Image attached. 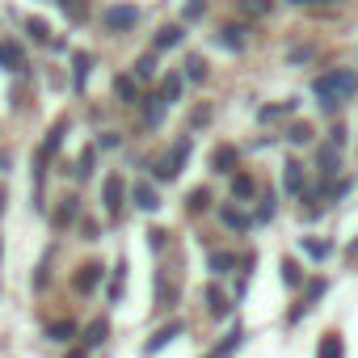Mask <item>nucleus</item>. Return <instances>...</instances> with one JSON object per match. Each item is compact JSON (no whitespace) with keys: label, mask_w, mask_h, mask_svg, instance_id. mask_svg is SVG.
<instances>
[{"label":"nucleus","mask_w":358,"mask_h":358,"mask_svg":"<svg viewBox=\"0 0 358 358\" xmlns=\"http://www.w3.org/2000/svg\"><path fill=\"white\" fill-rule=\"evenodd\" d=\"M186 156H190V139H182V143H177L164 160H160V169H156V177H160V182H173V177L177 173H182V164H186Z\"/></svg>","instance_id":"obj_2"},{"label":"nucleus","mask_w":358,"mask_h":358,"mask_svg":"<svg viewBox=\"0 0 358 358\" xmlns=\"http://www.w3.org/2000/svg\"><path fill=\"white\" fill-rule=\"evenodd\" d=\"M220 220H224L232 232H245V228H249V215H241V211H232V207H224V211H220Z\"/></svg>","instance_id":"obj_13"},{"label":"nucleus","mask_w":358,"mask_h":358,"mask_svg":"<svg viewBox=\"0 0 358 358\" xmlns=\"http://www.w3.org/2000/svg\"><path fill=\"white\" fill-rule=\"evenodd\" d=\"M160 110H164V101H160V97H148V122H152V127L160 122Z\"/></svg>","instance_id":"obj_30"},{"label":"nucleus","mask_w":358,"mask_h":358,"mask_svg":"<svg viewBox=\"0 0 358 358\" xmlns=\"http://www.w3.org/2000/svg\"><path fill=\"white\" fill-rule=\"evenodd\" d=\"M287 5H333V0H287Z\"/></svg>","instance_id":"obj_36"},{"label":"nucleus","mask_w":358,"mask_h":358,"mask_svg":"<svg viewBox=\"0 0 358 358\" xmlns=\"http://www.w3.org/2000/svg\"><path fill=\"white\" fill-rule=\"evenodd\" d=\"M68 358H89V345H80V350H72Z\"/></svg>","instance_id":"obj_37"},{"label":"nucleus","mask_w":358,"mask_h":358,"mask_svg":"<svg viewBox=\"0 0 358 358\" xmlns=\"http://www.w3.org/2000/svg\"><path fill=\"white\" fill-rule=\"evenodd\" d=\"M232 266H236L232 253H211V270H215V274H232Z\"/></svg>","instance_id":"obj_19"},{"label":"nucleus","mask_w":358,"mask_h":358,"mask_svg":"<svg viewBox=\"0 0 358 358\" xmlns=\"http://www.w3.org/2000/svg\"><path fill=\"white\" fill-rule=\"evenodd\" d=\"M324 295V278H316L312 287H308V308H312V299H320Z\"/></svg>","instance_id":"obj_33"},{"label":"nucleus","mask_w":358,"mask_h":358,"mask_svg":"<svg viewBox=\"0 0 358 358\" xmlns=\"http://www.w3.org/2000/svg\"><path fill=\"white\" fill-rule=\"evenodd\" d=\"M287 139H291V143H312V127H308V122H295V127L287 131Z\"/></svg>","instance_id":"obj_22"},{"label":"nucleus","mask_w":358,"mask_h":358,"mask_svg":"<svg viewBox=\"0 0 358 358\" xmlns=\"http://www.w3.org/2000/svg\"><path fill=\"white\" fill-rule=\"evenodd\" d=\"M232 194H236V199H253V177H245V173L232 177Z\"/></svg>","instance_id":"obj_21"},{"label":"nucleus","mask_w":358,"mask_h":358,"mask_svg":"<svg viewBox=\"0 0 358 358\" xmlns=\"http://www.w3.org/2000/svg\"><path fill=\"white\" fill-rule=\"evenodd\" d=\"M316 358H345V341H341V333H324L320 337V345H316Z\"/></svg>","instance_id":"obj_4"},{"label":"nucleus","mask_w":358,"mask_h":358,"mask_svg":"<svg viewBox=\"0 0 358 358\" xmlns=\"http://www.w3.org/2000/svg\"><path fill=\"white\" fill-rule=\"evenodd\" d=\"M207 207H211V194L207 190H194L190 194V211H207Z\"/></svg>","instance_id":"obj_27"},{"label":"nucleus","mask_w":358,"mask_h":358,"mask_svg":"<svg viewBox=\"0 0 358 358\" xmlns=\"http://www.w3.org/2000/svg\"><path fill=\"white\" fill-rule=\"evenodd\" d=\"M270 215H274V199H266V203H262V211H257V220H270Z\"/></svg>","instance_id":"obj_35"},{"label":"nucleus","mask_w":358,"mask_h":358,"mask_svg":"<svg viewBox=\"0 0 358 358\" xmlns=\"http://www.w3.org/2000/svg\"><path fill=\"white\" fill-rule=\"evenodd\" d=\"M89 68H93V59H89V55H76V85H85Z\"/></svg>","instance_id":"obj_29"},{"label":"nucleus","mask_w":358,"mask_h":358,"mask_svg":"<svg viewBox=\"0 0 358 358\" xmlns=\"http://www.w3.org/2000/svg\"><path fill=\"white\" fill-rule=\"evenodd\" d=\"M135 207H139V211H156V207H160V199H156V190H152L148 182L135 186Z\"/></svg>","instance_id":"obj_6"},{"label":"nucleus","mask_w":358,"mask_h":358,"mask_svg":"<svg viewBox=\"0 0 358 358\" xmlns=\"http://www.w3.org/2000/svg\"><path fill=\"white\" fill-rule=\"evenodd\" d=\"M282 169H287V190L299 194V190H303V164H299V160H287Z\"/></svg>","instance_id":"obj_8"},{"label":"nucleus","mask_w":358,"mask_h":358,"mask_svg":"<svg viewBox=\"0 0 358 358\" xmlns=\"http://www.w3.org/2000/svg\"><path fill=\"white\" fill-rule=\"evenodd\" d=\"M93 173V152H85L80 160H76V177H89Z\"/></svg>","instance_id":"obj_31"},{"label":"nucleus","mask_w":358,"mask_h":358,"mask_svg":"<svg viewBox=\"0 0 358 358\" xmlns=\"http://www.w3.org/2000/svg\"><path fill=\"white\" fill-rule=\"evenodd\" d=\"M354 93H358V76L354 72H329V76L316 80V97H320L324 110H333L337 97H354Z\"/></svg>","instance_id":"obj_1"},{"label":"nucleus","mask_w":358,"mask_h":358,"mask_svg":"<svg viewBox=\"0 0 358 358\" xmlns=\"http://www.w3.org/2000/svg\"><path fill=\"white\" fill-rule=\"evenodd\" d=\"M26 26H30V34H34V38H51V34H47V22H38V17H34V22H26Z\"/></svg>","instance_id":"obj_32"},{"label":"nucleus","mask_w":358,"mask_h":358,"mask_svg":"<svg viewBox=\"0 0 358 358\" xmlns=\"http://www.w3.org/2000/svg\"><path fill=\"white\" fill-rule=\"evenodd\" d=\"M118 207H122V182H118V177H110V182H106V211L118 215Z\"/></svg>","instance_id":"obj_7"},{"label":"nucleus","mask_w":358,"mask_h":358,"mask_svg":"<svg viewBox=\"0 0 358 358\" xmlns=\"http://www.w3.org/2000/svg\"><path fill=\"white\" fill-rule=\"evenodd\" d=\"M220 43L232 47V51H241V47H245V30H241V26H224V30H220Z\"/></svg>","instance_id":"obj_12"},{"label":"nucleus","mask_w":358,"mask_h":358,"mask_svg":"<svg viewBox=\"0 0 358 358\" xmlns=\"http://www.w3.org/2000/svg\"><path fill=\"white\" fill-rule=\"evenodd\" d=\"M241 337H245V333H241V329H232V333H228V337H224V345H220V350H215V358H228V354H232V350H236V345H241Z\"/></svg>","instance_id":"obj_23"},{"label":"nucleus","mask_w":358,"mask_h":358,"mask_svg":"<svg viewBox=\"0 0 358 358\" xmlns=\"http://www.w3.org/2000/svg\"><path fill=\"white\" fill-rule=\"evenodd\" d=\"M152 72H156V59H152V55H143V59L135 64V76H139V80H148Z\"/></svg>","instance_id":"obj_26"},{"label":"nucleus","mask_w":358,"mask_h":358,"mask_svg":"<svg viewBox=\"0 0 358 358\" xmlns=\"http://www.w3.org/2000/svg\"><path fill=\"white\" fill-rule=\"evenodd\" d=\"M101 282V266H85L80 274H76V291H93Z\"/></svg>","instance_id":"obj_10"},{"label":"nucleus","mask_w":358,"mask_h":358,"mask_svg":"<svg viewBox=\"0 0 358 358\" xmlns=\"http://www.w3.org/2000/svg\"><path fill=\"white\" fill-rule=\"evenodd\" d=\"M139 22V9H131V5H114L110 13H106V26L110 30H131Z\"/></svg>","instance_id":"obj_3"},{"label":"nucleus","mask_w":358,"mask_h":358,"mask_svg":"<svg viewBox=\"0 0 358 358\" xmlns=\"http://www.w3.org/2000/svg\"><path fill=\"white\" fill-rule=\"evenodd\" d=\"M114 93H118L122 101H139V93H135V80H131V76H118V80H114Z\"/></svg>","instance_id":"obj_16"},{"label":"nucleus","mask_w":358,"mask_h":358,"mask_svg":"<svg viewBox=\"0 0 358 358\" xmlns=\"http://www.w3.org/2000/svg\"><path fill=\"white\" fill-rule=\"evenodd\" d=\"M211 169H215V173H232V169H236V148H228V143H224V148H215Z\"/></svg>","instance_id":"obj_5"},{"label":"nucleus","mask_w":358,"mask_h":358,"mask_svg":"<svg viewBox=\"0 0 358 358\" xmlns=\"http://www.w3.org/2000/svg\"><path fill=\"white\" fill-rule=\"evenodd\" d=\"M177 97H182V76H169V80L160 85V101L169 106V101H177Z\"/></svg>","instance_id":"obj_15"},{"label":"nucleus","mask_w":358,"mask_h":358,"mask_svg":"<svg viewBox=\"0 0 358 358\" xmlns=\"http://www.w3.org/2000/svg\"><path fill=\"white\" fill-rule=\"evenodd\" d=\"M182 43V26H164L160 34H156V51H169V47H177Z\"/></svg>","instance_id":"obj_11"},{"label":"nucleus","mask_w":358,"mask_h":358,"mask_svg":"<svg viewBox=\"0 0 358 358\" xmlns=\"http://www.w3.org/2000/svg\"><path fill=\"white\" fill-rule=\"evenodd\" d=\"M106 329H110L106 320H93L89 333H85V345H101V341H106Z\"/></svg>","instance_id":"obj_20"},{"label":"nucleus","mask_w":358,"mask_h":358,"mask_svg":"<svg viewBox=\"0 0 358 358\" xmlns=\"http://www.w3.org/2000/svg\"><path fill=\"white\" fill-rule=\"evenodd\" d=\"M337 152H341L337 143H329V148H320V156H316V160H320V173H333V164H337Z\"/></svg>","instance_id":"obj_18"},{"label":"nucleus","mask_w":358,"mask_h":358,"mask_svg":"<svg viewBox=\"0 0 358 358\" xmlns=\"http://www.w3.org/2000/svg\"><path fill=\"white\" fill-rule=\"evenodd\" d=\"M148 245H152V249H160V245H164V232H160V228H152V232H148Z\"/></svg>","instance_id":"obj_34"},{"label":"nucleus","mask_w":358,"mask_h":358,"mask_svg":"<svg viewBox=\"0 0 358 358\" xmlns=\"http://www.w3.org/2000/svg\"><path fill=\"white\" fill-rule=\"evenodd\" d=\"M186 76H190V80H207V64H203L199 55H194V59H186Z\"/></svg>","instance_id":"obj_25"},{"label":"nucleus","mask_w":358,"mask_h":358,"mask_svg":"<svg viewBox=\"0 0 358 358\" xmlns=\"http://www.w3.org/2000/svg\"><path fill=\"white\" fill-rule=\"evenodd\" d=\"M207 303H211V316H228V299L220 287H207Z\"/></svg>","instance_id":"obj_14"},{"label":"nucleus","mask_w":358,"mask_h":358,"mask_svg":"<svg viewBox=\"0 0 358 358\" xmlns=\"http://www.w3.org/2000/svg\"><path fill=\"white\" fill-rule=\"evenodd\" d=\"M177 333H182V324H177V320H173V324H164V329H160V333H156V337L148 341V354H156L160 345H169V341H173Z\"/></svg>","instance_id":"obj_9"},{"label":"nucleus","mask_w":358,"mask_h":358,"mask_svg":"<svg viewBox=\"0 0 358 358\" xmlns=\"http://www.w3.org/2000/svg\"><path fill=\"white\" fill-rule=\"evenodd\" d=\"M241 9L249 17H262V13H270V0H241Z\"/></svg>","instance_id":"obj_24"},{"label":"nucleus","mask_w":358,"mask_h":358,"mask_svg":"<svg viewBox=\"0 0 358 358\" xmlns=\"http://www.w3.org/2000/svg\"><path fill=\"white\" fill-rule=\"evenodd\" d=\"M282 282H287V287H295V282H299V266H295L291 257L282 262Z\"/></svg>","instance_id":"obj_28"},{"label":"nucleus","mask_w":358,"mask_h":358,"mask_svg":"<svg viewBox=\"0 0 358 358\" xmlns=\"http://www.w3.org/2000/svg\"><path fill=\"white\" fill-rule=\"evenodd\" d=\"M72 333H76V324H72V320H55V324L47 329V337H51V341H68Z\"/></svg>","instance_id":"obj_17"}]
</instances>
